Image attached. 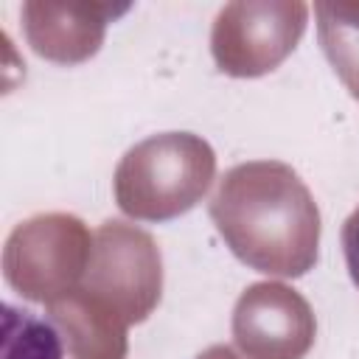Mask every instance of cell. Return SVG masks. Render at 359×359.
<instances>
[{"label":"cell","instance_id":"obj_1","mask_svg":"<svg viewBox=\"0 0 359 359\" xmlns=\"http://www.w3.org/2000/svg\"><path fill=\"white\" fill-rule=\"evenodd\" d=\"M210 219L233 255L258 272L300 278L317 264L320 210L286 163L250 160L224 171Z\"/></svg>","mask_w":359,"mask_h":359},{"label":"cell","instance_id":"obj_2","mask_svg":"<svg viewBox=\"0 0 359 359\" xmlns=\"http://www.w3.org/2000/svg\"><path fill=\"white\" fill-rule=\"evenodd\" d=\"M216 177V154L191 132H163L132 146L115 168V202L140 222L188 213Z\"/></svg>","mask_w":359,"mask_h":359},{"label":"cell","instance_id":"obj_3","mask_svg":"<svg viewBox=\"0 0 359 359\" xmlns=\"http://www.w3.org/2000/svg\"><path fill=\"white\" fill-rule=\"evenodd\" d=\"M93 236L79 216L42 213L14 227L3 250V275L22 297L50 306L81 286Z\"/></svg>","mask_w":359,"mask_h":359},{"label":"cell","instance_id":"obj_4","mask_svg":"<svg viewBox=\"0 0 359 359\" xmlns=\"http://www.w3.org/2000/svg\"><path fill=\"white\" fill-rule=\"evenodd\" d=\"M81 289L126 325L143 323L163 294V258L154 238L135 224L104 222L93 236Z\"/></svg>","mask_w":359,"mask_h":359},{"label":"cell","instance_id":"obj_5","mask_svg":"<svg viewBox=\"0 0 359 359\" xmlns=\"http://www.w3.org/2000/svg\"><path fill=\"white\" fill-rule=\"evenodd\" d=\"M309 6L300 0H238L227 3L210 31L216 67L236 79L275 70L300 42Z\"/></svg>","mask_w":359,"mask_h":359},{"label":"cell","instance_id":"obj_6","mask_svg":"<svg viewBox=\"0 0 359 359\" xmlns=\"http://www.w3.org/2000/svg\"><path fill=\"white\" fill-rule=\"evenodd\" d=\"M314 334L311 306L283 283H252L236 300L233 339L250 359H303L314 345Z\"/></svg>","mask_w":359,"mask_h":359},{"label":"cell","instance_id":"obj_7","mask_svg":"<svg viewBox=\"0 0 359 359\" xmlns=\"http://www.w3.org/2000/svg\"><path fill=\"white\" fill-rule=\"evenodd\" d=\"M129 6L109 3H53L31 0L22 6V31L36 56L56 65H79L98 53L109 20Z\"/></svg>","mask_w":359,"mask_h":359},{"label":"cell","instance_id":"obj_8","mask_svg":"<svg viewBox=\"0 0 359 359\" xmlns=\"http://www.w3.org/2000/svg\"><path fill=\"white\" fill-rule=\"evenodd\" d=\"M73 359H126V323L81 286L48 306Z\"/></svg>","mask_w":359,"mask_h":359},{"label":"cell","instance_id":"obj_9","mask_svg":"<svg viewBox=\"0 0 359 359\" xmlns=\"http://www.w3.org/2000/svg\"><path fill=\"white\" fill-rule=\"evenodd\" d=\"M314 14L317 36L334 73L359 101V3H317Z\"/></svg>","mask_w":359,"mask_h":359},{"label":"cell","instance_id":"obj_10","mask_svg":"<svg viewBox=\"0 0 359 359\" xmlns=\"http://www.w3.org/2000/svg\"><path fill=\"white\" fill-rule=\"evenodd\" d=\"M3 359H62L53 325L17 306H3Z\"/></svg>","mask_w":359,"mask_h":359},{"label":"cell","instance_id":"obj_11","mask_svg":"<svg viewBox=\"0 0 359 359\" xmlns=\"http://www.w3.org/2000/svg\"><path fill=\"white\" fill-rule=\"evenodd\" d=\"M342 250H345V264H348L351 280L359 289V208L342 224Z\"/></svg>","mask_w":359,"mask_h":359},{"label":"cell","instance_id":"obj_12","mask_svg":"<svg viewBox=\"0 0 359 359\" xmlns=\"http://www.w3.org/2000/svg\"><path fill=\"white\" fill-rule=\"evenodd\" d=\"M196 359H241L233 348H227V345H210L208 351H202Z\"/></svg>","mask_w":359,"mask_h":359}]
</instances>
